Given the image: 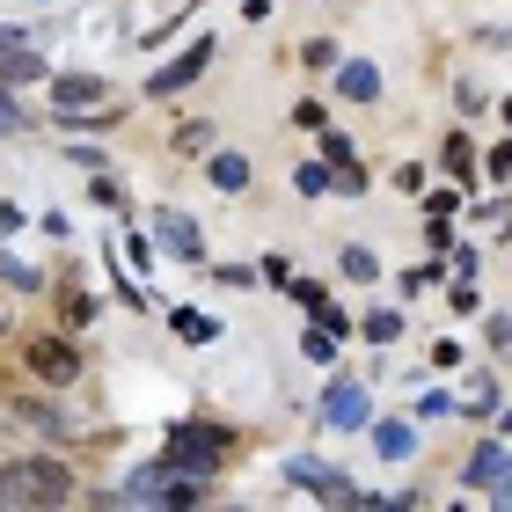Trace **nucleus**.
Masks as SVG:
<instances>
[{"instance_id":"nucleus-30","label":"nucleus","mask_w":512,"mask_h":512,"mask_svg":"<svg viewBox=\"0 0 512 512\" xmlns=\"http://www.w3.org/2000/svg\"><path fill=\"white\" fill-rule=\"evenodd\" d=\"M505 425H512V410H505Z\"/></svg>"},{"instance_id":"nucleus-7","label":"nucleus","mask_w":512,"mask_h":512,"mask_svg":"<svg viewBox=\"0 0 512 512\" xmlns=\"http://www.w3.org/2000/svg\"><path fill=\"white\" fill-rule=\"evenodd\" d=\"M286 476L300 483V491H315V498H359L352 483H344L337 469H322V461H286Z\"/></svg>"},{"instance_id":"nucleus-4","label":"nucleus","mask_w":512,"mask_h":512,"mask_svg":"<svg viewBox=\"0 0 512 512\" xmlns=\"http://www.w3.org/2000/svg\"><path fill=\"white\" fill-rule=\"evenodd\" d=\"M213 59H220V44H213V37H198L191 52H176L169 66H154V96H176V88H191V81L205 74V66H213Z\"/></svg>"},{"instance_id":"nucleus-25","label":"nucleus","mask_w":512,"mask_h":512,"mask_svg":"<svg viewBox=\"0 0 512 512\" xmlns=\"http://www.w3.org/2000/svg\"><path fill=\"white\" fill-rule=\"evenodd\" d=\"M425 205H432V220H454V213H461V198H454V191H432Z\"/></svg>"},{"instance_id":"nucleus-16","label":"nucleus","mask_w":512,"mask_h":512,"mask_svg":"<svg viewBox=\"0 0 512 512\" xmlns=\"http://www.w3.org/2000/svg\"><path fill=\"white\" fill-rule=\"evenodd\" d=\"M366 337H374V344H395V337H403V315H395V308H374V315H366Z\"/></svg>"},{"instance_id":"nucleus-21","label":"nucleus","mask_w":512,"mask_h":512,"mask_svg":"<svg viewBox=\"0 0 512 512\" xmlns=\"http://www.w3.org/2000/svg\"><path fill=\"white\" fill-rule=\"evenodd\" d=\"M59 308H66V322H88V315H96V300H88V293H74V286H66V293H59Z\"/></svg>"},{"instance_id":"nucleus-20","label":"nucleus","mask_w":512,"mask_h":512,"mask_svg":"<svg viewBox=\"0 0 512 512\" xmlns=\"http://www.w3.org/2000/svg\"><path fill=\"white\" fill-rule=\"evenodd\" d=\"M300 191H308V198L330 191V161H308V169H300Z\"/></svg>"},{"instance_id":"nucleus-18","label":"nucleus","mask_w":512,"mask_h":512,"mask_svg":"<svg viewBox=\"0 0 512 512\" xmlns=\"http://www.w3.org/2000/svg\"><path fill=\"white\" fill-rule=\"evenodd\" d=\"M491 403H498V381L476 374V381H469V417H491Z\"/></svg>"},{"instance_id":"nucleus-8","label":"nucleus","mask_w":512,"mask_h":512,"mask_svg":"<svg viewBox=\"0 0 512 512\" xmlns=\"http://www.w3.org/2000/svg\"><path fill=\"white\" fill-rule=\"evenodd\" d=\"M52 103H59V110H88V103H103V74H59V81H52Z\"/></svg>"},{"instance_id":"nucleus-5","label":"nucleus","mask_w":512,"mask_h":512,"mask_svg":"<svg viewBox=\"0 0 512 512\" xmlns=\"http://www.w3.org/2000/svg\"><path fill=\"white\" fill-rule=\"evenodd\" d=\"M154 235H161V249H169V256H183V264H198V256H205L198 220H191V213H176V205H154Z\"/></svg>"},{"instance_id":"nucleus-3","label":"nucleus","mask_w":512,"mask_h":512,"mask_svg":"<svg viewBox=\"0 0 512 512\" xmlns=\"http://www.w3.org/2000/svg\"><path fill=\"white\" fill-rule=\"evenodd\" d=\"M22 366H30L37 381H52V388L81 381V352H74L66 337H30V352H22Z\"/></svg>"},{"instance_id":"nucleus-15","label":"nucleus","mask_w":512,"mask_h":512,"mask_svg":"<svg viewBox=\"0 0 512 512\" xmlns=\"http://www.w3.org/2000/svg\"><path fill=\"white\" fill-rule=\"evenodd\" d=\"M337 264H344V278H359V286H366V278H381V264H374V249H359V242L344 249Z\"/></svg>"},{"instance_id":"nucleus-10","label":"nucleus","mask_w":512,"mask_h":512,"mask_svg":"<svg viewBox=\"0 0 512 512\" xmlns=\"http://www.w3.org/2000/svg\"><path fill=\"white\" fill-rule=\"evenodd\" d=\"M505 476H512V454H505V447H476V454H469V483H483V491H498Z\"/></svg>"},{"instance_id":"nucleus-17","label":"nucleus","mask_w":512,"mask_h":512,"mask_svg":"<svg viewBox=\"0 0 512 512\" xmlns=\"http://www.w3.org/2000/svg\"><path fill=\"white\" fill-rule=\"evenodd\" d=\"M300 352H308L315 366H330V359H337V330H322V322H315V330H308V344H300Z\"/></svg>"},{"instance_id":"nucleus-13","label":"nucleus","mask_w":512,"mask_h":512,"mask_svg":"<svg viewBox=\"0 0 512 512\" xmlns=\"http://www.w3.org/2000/svg\"><path fill=\"white\" fill-rule=\"evenodd\" d=\"M176 337H183V344H213V337H220V322H213V315H198V308H176Z\"/></svg>"},{"instance_id":"nucleus-19","label":"nucleus","mask_w":512,"mask_h":512,"mask_svg":"<svg viewBox=\"0 0 512 512\" xmlns=\"http://www.w3.org/2000/svg\"><path fill=\"white\" fill-rule=\"evenodd\" d=\"M447 169H454V176H469V169H476V147H469V139H461V132L447 139Z\"/></svg>"},{"instance_id":"nucleus-26","label":"nucleus","mask_w":512,"mask_h":512,"mask_svg":"<svg viewBox=\"0 0 512 512\" xmlns=\"http://www.w3.org/2000/svg\"><path fill=\"white\" fill-rule=\"evenodd\" d=\"M8 132H22V110H15L8 96H0V139H8Z\"/></svg>"},{"instance_id":"nucleus-24","label":"nucleus","mask_w":512,"mask_h":512,"mask_svg":"<svg viewBox=\"0 0 512 512\" xmlns=\"http://www.w3.org/2000/svg\"><path fill=\"white\" fill-rule=\"evenodd\" d=\"M461 403H454V395H425V403H417V417H454Z\"/></svg>"},{"instance_id":"nucleus-29","label":"nucleus","mask_w":512,"mask_h":512,"mask_svg":"<svg viewBox=\"0 0 512 512\" xmlns=\"http://www.w3.org/2000/svg\"><path fill=\"white\" fill-rule=\"evenodd\" d=\"M505 125H512V103H505Z\"/></svg>"},{"instance_id":"nucleus-1","label":"nucleus","mask_w":512,"mask_h":512,"mask_svg":"<svg viewBox=\"0 0 512 512\" xmlns=\"http://www.w3.org/2000/svg\"><path fill=\"white\" fill-rule=\"evenodd\" d=\"M74 498V476L59 469V461H8L0 469V505H66Z\"/></svg>"},{"instance_id":"nucleus-14","label":"nucleus","mask_w":512,"mask_h":512,"mask_svg":"<svg viewBox=\"0 0 512 512\" xmlns=\"http://www.w3.org/2000/svg\"><path fill=\"white\" fill-rule=\"evenodd\" d=\"M161 491H169V461H154V469H139L125 483V498H161Z\"/></svg>"},{"instance_id":"nucleus-12","label":"nucleus","mask_w":512,"mask_h":512,"mask_svg":"<svg viewBox=\"0 0 512 512\" xmlns=\"http://www.w3.org/2000/svg\"><path fill=\"white\" fill-rule=\"evenodd\" d=\"M374 447H381V461H410L417 432H410V425H374Z\"/></svg>"},{"instance_id":"nucleus-28","label":"nucleus","mask_w":512,"mask_h":512,"mask_svg":"<svg viewBox=\"0 0 512 512\" xmlns=\"http://www.w3.org/2000/svg\"><path fill=\"white\" fill-rule=\"evenodd\" d=\"M498 505H512V476H505V483H498Z\"/></svg>"},{"instance_id":"nucleus-9","label":"nucleus","mask_w":512,"mask_h":512,"mask_svg":"<svg viewBox=\"0 0 512 512\" xmlns=\"http://www.w3.org/2000/svg\"><path fill=\"white\" fill-rule=\"evenodd\" d=\"M337 96H344V103H374V96H381V74H374L366 59H344V66H337Z\"/></svg>"},{"instance_id":"nucleus-22","label":"nucleus","mask_w":512,"mask_h":512,"mask_svg":"<svg viewBox=\"0 0 512 512\" xmlns=\"http://www.w3.org/2000/svg\"><path fill=\"white\" fill-rule=\"evenodd\" d=\"M0 278H8V286H15V293H37V278H30V271H22V264H8V256H0Z\"/></svg>"},{"instance_id":"nucleus-11","label":"nucleus","mask_w":512,"mask_h":512,"mask_svg":"<svg viewBox=\"0 0 512 512\" xmlns=\"http://www.w3.org/2000/svg\"><path fill=\"white\" fill-rule=\"evenodd\" d=\"M205 176H213V191H227V198H235V191H242V183H249V161L220 147L213 161H205Z\"/></svg>"},{"instance_id":"nucleus-6","label":"nucleus","mask_w":512,"mask_h":512,"mask_svg":"<svg viewBox=\"0 0 512 512\" xmlns=\"http://www.w3.org/2000/svg\"><path fill=\"white\" fill-rule=\"evenodd\" d=\"M322 417H330L337 432H366V388H352V381H337L330 395H322Z\"/></svg>"},{"instance_id":"nucleus-2","label":"nucleus","mask_w":512,"mask_h":512,"mask_svg":"<svg viewBox=\"0 0 512 512\" xmlns=\"http://www.w3.org/2000/svg\"><path fill=\"white\" fill-rule=\"evenodd\" d=\"M220 454H227V432H213V425H169V447H161L169 476H198V483H213Z\"/></svg>"},{"instance_id":"nucleus-23","label":"nucleus","mask_w":512,"mask_h":512,"mask_svg":"<svg viewBox=\"0 0 512 512\" xmlns=\"http://www.w3.org/2000/svg\"><path fill=\"white\" fill-rule=\"evenodd\" d=\"M293 125H308V132H322V125H330V110H322V103H300V110H293Z\"/></svg>"},{"instance_id":"nucleus-27","label":"nucleus","mask_w":512,"mask_h":512,"mask_svg":"<svg viewBox=\"0 0 512 512\" xmlns=\"http://www.w3.org/2000/svg\"><path fill=\"white\" fill-rule=\"evenodd\" d=\"M15 44H30V30H0V52H15Z\"/></svg>"}]
</instances>
